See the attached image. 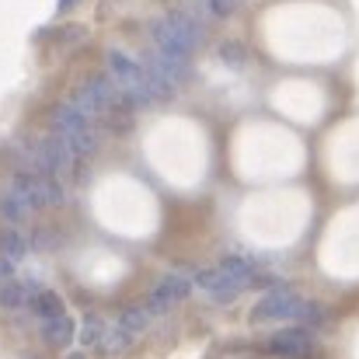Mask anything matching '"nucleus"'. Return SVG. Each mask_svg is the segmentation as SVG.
Listing matches in <instances>:
<instances>
[{
  "instance_id": "obj_7",
  "label": "nucleus",
  "mask_w": 359,
  "mask_h": 359,
  "mask_svg": "<svg viewBox=\"0 0 359 359\" xmlns=\"http://www.w3.org/2000/svg\"><path fill=\"white\" fill-rule=\"evenodd\" d=\"M35 293H39V290H35V283H14V279H7V283L0 286V307L18 311V307L32 304V297H35Z\"/></svg>"
},
{
  "instance_id": "obj_3",
  "label": "nucleus",
  "mask_w": 359,
  "mask_h": 359,
  "mask_svg": "<svg viewBox=\"0 0 359 359\" xmlns=\"http://www.w3.org/2000/svg\"><path fill=\"white\" fill-rule=\"evenodd\" d=\"M265 349L279 359H314L318 356V346H314V339L307 335V328H286V332L272 335V339L265 342Z\"/></svg>"
},
{
  "instance_id": "obj_12",
  "label": "nucleus",
  "mask_w": 359,
  "mask_h": 359,
  "mask_svg": "<svg viewBox=\"0 0 359 359\" xmlns=\"http://www.w3.org/2000/svg\"><path fill=\"white\" fill-rule=\"evenodd\" d=\"M0 251H4V258H11V262H21V258L28 255V241L21 238L18 231H7V234L0 238Z\"/></svg>"
},
{
  "instance_id": "obj_5",
  "label": "nucleus",
  "mask_w": 359,
  "mask_h": 359,
  "mask_svg": "<svg viewBox=\"0 0 359 359\" xmlns=\"http://www.w3.org/2000/svg\"><path fill=\"white\" fill-rule=\"evenodd\" d=\"M196 283H199V290H206L213 300H234L241 290H244L238 279H234L231 272H224L220 265H217V269H203V272L196 276Z\"/></svg>"
},
{
  "instance_id": "obj_13",
  "label": "nucleus",
  "mask_w": 359,
  "mask_h": 359,
  "mask_svg": "<svg viewBox=\"0 0 359 359\" xmlns=\"http://www.w3.org/2000/svg\"><path fill=\"white\" fill-rule=\"evenodd\" d=\"M102 335H105V321H102L98 314H88L84 325H81V342H84V346H98Z\"/></svg>"
},
{
  "instance_id": "obj_10",
  "label": "nucleus",
  "mask_w": 359,
  "mask_h": 359,
  "mask_svg": "<svg viewBox=\"0 0 359 359\" xmlns=\"http://www.w3.org/2000/svg\"><path fill=\"white\" fill-rule=\"evenodd\" d=\"M46 339H49L53 346H67V342L74 339V321H70L67 314L49 318V321H46Z\"/></svg>"
},
{
  "instance_id": "obj_9",
  "label": "nucleus",
  "mask_w": 359,
  "mask_h": 359,
  "mask_svg": "<svg viewBox=\"0 0 359 359\" xmlns=\"http://www.w3.org/2000/svg\"><path fill=\"white\" fill-rule=\"evenodd\" d=\"M150 318H154V314H150L147 307H126V311H122V318H119V328L126 332V335H133V339H136L140 332H147Z\"/></svg>"
},
{
  "instance_id": "obj_4",
  "label": "nucleus",
  "mask_w": 359,
  "mask_h": 359,
  "mask_svg": "<svg viewBox=\"0 0 359 359\" xmlns=\"http://www.w3.org/2000/svg\"><path fill=\"white\" fill-rule=\"evenodd\" d=\"M189 290H192V283H189V276H182V272H168L157 286H154V293H150V304H147V311L150 314H164L171 304H178V300H185L189 297Z\"/></svg>"
},
{
  "instance_id": "obj_8",
  "label": "nucleus",
  "mask_w": 359,
  "mask_h": 359,
  "mask_svg": "<svg viewBox=\"0 0 359 359\" xmlns=\"http://www.w3.org/2000/svg\"><path fill=\"white\" fill-rule=\"evenodd\" d=\"M32 311H35L42 321L67 314V311H63V300H60V293H53V290H39V293L32 297Z\"/></svg>"
},
{
  "instance_id": "obj_1",
  "label": "nucleus",
  "mask_w": 359,
  "mask_h": 359,
  "mask_svg": "<svg viewBox=\"0 0 359 359\" xmlns=\"http://www.w3.org/2000/svg\"><path fill=\"white\" fill-rule=\"evenodd\" d=\"M53 133L63 136V143L77 154V157H91L98 150V133H95V119H88L77 105L63 102L53 112Z\"/></svg>"
},
{
  "instance_id": "obj_2",
  "label": "nucleus",
  "mask_w": 359,
  "mask_h": 359,
  "mask_svg": "<svg viewBox=\"0 0 359 359\" xmlns=\"http://www.w3.org/2000/svg\"><path fill=\"white\" fill-rule=\"evenodd\" d=\"M300 297L286 286H272L251 311V321H297V311H300Z\"/></svg>"
},
{
  "instance_id": "obj_6",
  "label": "nucleus",
  "mask_w": 359,
  "mask_h": 359,
  "mask_svg": "<svg viewBox=\"0 0 359 359\" xmlns=\"http://www.w3.org/2000/svg\"><path fill=\"white\" fill-rule=\"evenodd\" d=\"M32 213H35V210L21 199V192H14L11 185H7V189H0V217H4L7 224H14V227H18V224L32 220Z\"/></svg>"
},
{
  "instance_id": "obj_11",
  "label": "nucleus",
  "mask_w": 359,
  "mask_h": 359,
  "mask_svg": "<svg viewBox=\"0 0 359 359\" xmlns=\"http://www.w3.org/2000/svg\"><path fill=\"white\" fill-rule=\"evenodd\" d=\"M217 56H220L224 67H231V70H244V67H248V49H244L241 42H220Z\"/></svg>"
},
{
  "instance_id": "obj_14",
  "label": "nucleus",
  "mask_w": 359,
  "mask_h": 359,
  "mask_svg": "<svg viewBox=\"0 0 359 359\" xmlns=\"http://www.w3.org/2000/svg\"><path fill=\"white\" fill-rule=\"evenodd\" d=\"M129 342H133V335H126L119 325H116V328H105V335H102V349H105V353H122Z\"/></svg>"
},
{
  "instance_id": "obj_15",
  "label": "nucleus",
  "mask_w": 359,
  "mask_h": 359,
  "mask_svg": "<svg viewBox=\"0 0 359 359\" xmlns=\"http://www.w3.org/2000/svg\"><path fill=\"white\" fill-rule=\"evenodd\" d=\"M74 7V0H60V11H70Z\"/></svg>"
},
{
  "instance_id": "obj_16",
  "label": "nucleus",
  "mask_w": 359,
  "mask_h": 359,
  "mask_svg": "<svg viewBox=\"0 0 359 359\" xmlns=\"http://www.w3.org/2000/svg\"><path fill=\"white\" fill-rule=\"evenodd\" d=\"M70 359H84V356H70Z\"/></svg>"
}]
</instances>
